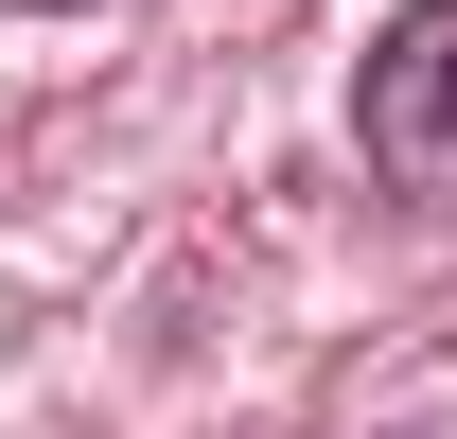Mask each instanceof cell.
<instances>
[{"instance_id": "6da1fadb", "label": "cell", "mask_w": 457, "mask_h": 439, "mask_svg": "<svg viewBox=\"0 0 457 439\" xmlns=\"http://www.w3.org/2000/svg\"><path fill=\"white\" fill-rule=\"evenodd\" d=\"M352 141H370V176H404V194H457V0H404L387 36H370Z\"/></svg>"}]
</instances>
